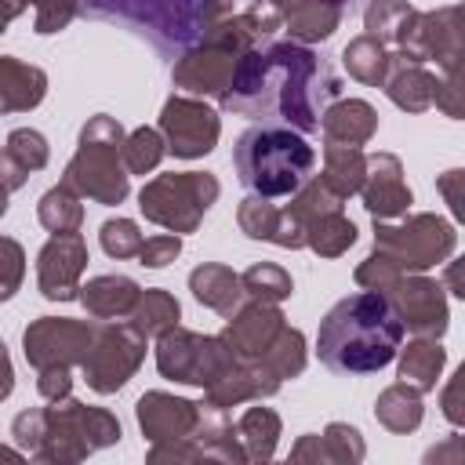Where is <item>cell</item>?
I'll return each mask as SVG.
<instances>
[{"instance_id": "484cf974", "label": "cell", "mask_w": 465, "mask_h": 465, "mask_svg": "<svg viewBox=\"0 0 465 465\" xmlns=\"http://www.w3.org/2000/svg\"><path fill=\"white\" fill-rule=\"evenodd\" d=\"M44 94H47V73L40 65L0 54V116L36 109Z\"/></svg>"}, {"instance_id": "11a10c76", "label": "cell", "mask_w": 465, "mask_h": 465, "mask_svg": "<svg viewBox=\"0 0 465 465\" xmlns=\"http://www.w3.org/2000/svg\"><path fill=\"white\" fill-rule=\"evenodd\" d=\"M447 283H450V294L465 298V283H461V262H450V258H447Z\"/></svg>"}, {"instance_id": "7a4b0ae2", "label": "cell", "mask_w": 465, "mask_h": 465, "mask_svg": "<svg viewBox=\"0 0 465 465\" xmlns=\"http://www.w3.org/2000/svg\"><path fill=\"white\" fill-rule=\"evenodd\" d=\"M403 345V323L392 302L378 291H360L327 309L316 334L320 363L345 378H363L396 360Z\"/></svg>"}, {"instance_id": "8fae6325", "label": "cell", "mask_w": 465, "mask_h": 465, "mask_svg": "<svg viewBox=\"0 0 465 465\" xmlns=\"http://www.w3.org/2000/svg\"><path fill=\"white\" fill-rule=\"evenodd\" d=\"M145 334H138L131 323H116V320H98L94 327V338L80 360V371H84V381L109 396L116 389H124L134 371L142 367L145 360Z\"/></svg>"}, {"instance_id": "2e32d148", "label": "cell", "mask_w": 465, "mask_h": 465, "mask_svg": "<svg viewBox=\"0 0 465 465\" xmlns=\"http://www.w3.org/2000/svg\"><path fill=\"white\" fill-rule=\"evenodd\" d=\"M87 243L80 232H51L36 254V287L47 302H76L87 269Z\"/></svg>"}, {"instance_id": "bcb514c9", "label": "cell", "mask_w": 465, "mask_h": 465, "mask_svg": "<svg viewBox=\"0 0 465 465\" xmlns=\"http://www.w3.org/2000/svg\"><path fill=\"white\" fill-rule=\"evenodd\" d=\"M22 276H25V251L18 240L11 236H0V294L4 302L22 287Z\"/></svg>"}, {"instance_id": "5bb4252c", "label": "cell", "mask_w": 465, "mask_h": 465, "mask_svg": "<svg viewBox=\"0 0 465 465\" xmlns=\"http://www.w3.org/2000/svg\"><path fill=\"white\" fill-rule=\"evenodd\" d=\"M378 294H385L403 323V331L411 334H425V338H440L447 331V298H443V283L421 276V272H396Z\"/></svg>"}, {"instance_id": "60d3db41", "label": "cell", "mask_w": 465, "mask_h": 465, "mask_svg": "<svg viewBox=\"0 0 465 465\" xmlns=\"http://www.w3.org/2000/svg\"><path fill=\"white\" fill-rule=\"evenodd\" d=\"M240 283H243V298H258V302H283L291 298L294 291V280L287 269L272 265V262H258L251 265L247 272H240Z\"/></svg>"}, {"instance_id": "3957f363", "label": "cell", "mask_w": 465, "mask_h": 465, "mask_svg": "<svg viewBox=\"0 0 465 465\" xmlns=\"http://www.w3.org/2000/svg\"><path fill=\"white\" fill-rule=\"evenodd\" d=\"M11 436L22 454L47 465H73L87 454L120 443V421L105 407H87L73 396L29 407L11 421Z\"/></svg>"}, {"instance_id": "9f6ffc18", "label": "cell", "mask_w": 465, "mask_h": 465, "mask_svg": "<svg viewBox=\"0 0 465 465\" xmlns=\"http://www.w3.org/2000/svg\"><path fill=\"white\" fill-rule=\"evenodd\" d=\"M0 461H22V450H11V447L0 443Z\"/></svg>"}, {"instance_id": "74e56055", "label": "cell", "mask_w": 465, "mask_h": 465, "mask_svg": "<svg viewBox=\"0 0 465 465\" xmlns=\"http://www.w3.org/2000/svg\"><path fill=\"white\" fill-rule=\"evenodd\" d=\"M36 218L47 232H80L84 225V203L80 193L69 189L65 182H58L54 189H47L36 203Z\"/></svg>"}, {"instance_id": "ab89813d", "label": "cell", "mask_w": 465, "mask_h": 465, "mask_svg": "<svg viewBox=\"0 0 465 465\" xmlns=\"http://www.w3.org/2000/svg\"><path fill=\"white\" fill-rule=\"evenodd\" d=\"M167 153V142L156 127H138L131 134H124V145H120V156H124V167L127 174H149L156 171V163L163 160Z\"/></svg>"}, {"instance_id": "d4e9b609", "label": "cell", "mask_w": 465, "mask_h": 465, "mask_svg": "<svg viewBox=\"0 0 465 465\" xmlns=\"http://www.w3.org/2000/svg\"><path fill=\"white\" fill-rule=\"evenodd\" d=\"M142 287L124 272H102L80 283V302L91 320H127Z\"/></svg>"}, {"instance_id": "8d00e7d4", "label": "cell", "mask_w": 465, "mask_h": 465, "mask_svg": "<svg viewBox=\"0 0 465 465\" xmlns=\"http://www.w3.org/2000/svg\"><path fill=\"white\" fill-rule=\"evenodd\" d=\"M178 316H182V309H178V298L174 294H167L163 287H145L138 294L127 323L138 334H145V338H160L163 331H171L178 323Z\"/></svg>"}, {"instance_id": "8992f818", "label": "cell", "mask_w": 465, "mask_h": 465, "mask_svg": "<svg viewBox=\"0 0 465 465\" xmlns=\"http://www.w3.org/2000/svg\"><path fill=\"white\" fill-rule=\"evenodd\" d=\"M124 145V127L116 116L98 113L80 127V145L73 153V160L65 163L62 182L69 189H76L80 196L102 203V207H116L127 200V167L120 156Z\"/></svg>"}, {"instance_id": "4316f807", "label": "cell", "mask_w": 465, "mask_h": 465, "mask_svg": "<svg viewBox=\"0 0 465 465\" xmlns=\"http://www.w3.org/2000/svg\"><path fill=\"white\" fill-rule=\"evenodd\" d=\"M189 291L200 305L229 316L240 302H243V283H240V272H232L229 265H218V262H203L189 272Z\"/></svg>"}, {"instance_id": "4dcf8cb0", "label": "cell", "mask_w": 465, "mask_h": 465, "mask_svg": "<svg viewBox=\"0 0 465 465\" xmlns=\"http://www.w3.org/2000/svg\"><path fill=\"white\" fill-rule=\"evenodd\" d=\"M305 247H312L320 258H338L356 243V225L345 218L341 207H323L302 222Z\"/></svg>"}, {"instance_id": "6f0895ef", "label": "cell", "mask_w": 465, "mask_h": 465, "mask_svg": "<svg viewBox=\"0 0 465 465\" xmlns=\"http://www.w3.org/2000/svg\"><path fill=\"white\" fill-rule=\"evenodd\" d=\"M4 214H7V189L0 185V218H4Z\"/></svg>"}, {"instance_id": "52a82bcc", "label": "cell", "mask_w": 465, "mask_h": 465, "mask_svg": "<svg viewBox=\"0 0 465 465\" xmlns=\"http://www.w3.org/2000/svg\"><path fill=\"white\" fill-rule=\"evenodd\" d=\"M258 40L240 15H229V11L218 15L211 22V29L189 51L178 54L174 73H171L174 87L182 94H193V98H222L232 73H236V62Z\"/></svg>"}, {"instance_id": "5b68a950", "label": "cell", "mask_w": 465, "mask_h": 465, "mask_svg": "<svg viewBox=\"0 0 465 465\" xmlns=\"http://www.w3.org/2000/svg\"><path fill=\"white\" fill-rule=\"evenodd\" d=\"M80 11L102 22L127 25L160 54L178 58L229 7H222L218 0H80Z\"/></svg>"}, {"instance_id": "603a6c76", "label": "cell", "mask_w": 465, "mask_h": 465, "mask_svg": "<svg viewBox=\"0 0 465 465\" xmlns=\"http://www.w3.org/2000/svg\"><path fill=\"white\" fill-rule=\"evenodd\" d=\"M381 87L392 98V105H400L403 113H425L432 109V98H436V73L425 62H411L392 51Z\"/></svg>"}, {"instance_id": "c3c4849f", "label": "cell", "mask_w": 465, "mask_h": 465, "mask_svg": "<svg viewBox=\"0 0 465 465\" xmlns=\"http://www.w3.org/2000/svg\"><path fill=\"white\" fill-rule=\"evenodd\" d=\"M36 392L44 400H62L73 392V367H40L36 371Z\"/></svg>"}, {"instance_id": "f5cc1de1", "label": "cell", "mask_w": 465, "mask_h": 465, "mask_svg": "<svg viewBox=\"0 0 465 465\" xmlns=\"http://www.w3.org/2000/svg\"><path fill=\"white\" fill-rule=\"evenodd\" d=\"M15 389V367H11V356H7V345L0 341V403L11 396Z\"/></svg>"}, {"instance_id": "1f68e13d", "label": "cell", "mask_w": 465, "mask_h": 465, "mask_svg": "<svg viewBox=\"0 0 465 465\" xmlns=\"http://www.w3.org/2000/svg\"><path fill=\"white\" fill-rule=\"evenodd\" d=\"M374 418H378V425H385V429L396 432V436L414 432V429L421 425V418H425L421 392L411 389V385H403V381L381 389L378 400H374Z\"/></svg>"}, {"instance_id": "ffe728a7", "label": "cell", "mask_w": 465, "mask_h": 465, "mask_svg": "<svg viewBox=\"0 0 465 465\" xmlns=\"http://www.w3.org/2000/svg\"><path fill=\"white\" fill-rule=\"evenodd\" d=\"M134 414H138V425L149 443H171V440L193 436V429L200 421V403H193L185 396H171L163 389H149L134 403Z\"/></svg>"}, {"instance_id": "836d02e7", "label": "cell", "mask_w": 465, "mask_h": 465, "mask_svg": "<svg viewBox=\"0 0 465 465\" xmlns=\"http://www.w3.org/2000/svg\"><path fill=\"white\" fill-rule=\"evenodd\" d=\"M389 62H392V51H389L381 40H374L371 33L352 36V40L345 44V51H341L345 73H349L352 80L367 84V87H381V80H385V73H389Z\"/></svg>"}, {"instance_id": "f546056e", "label": "cell", "mask_w": 465, "mask_h": 465, "mask_svg": "<svg viewBox=\"0 0 465 465\" xmlns=\"http://www.w3.org/2000/svg\"><path fill=\"white\" fill-rule=\"evenodd\" d=\"M400 381L418 389V392H432L440 381V371L447 363V352L440 345V338H425L414 334V341H407V349L400 345Z\"/></svg>"}, {"instance_id": "7c38bea8", "label": "cell", "mask_w": 465, "mask_h": 465, "mask_svg": "<svg viewBox=\"0 0 465 465\" xmlns=\"http://www.w3.org/2000/svg\"><path fill=\"white\" fill-rule=\"evenodd\" d=\"M156 131L163 134L167 153H174L182 160H196V156H207L218 145L222 120L203 98L171 94L160 109V127Z\"/></svg>"}, {"instance_id": "4fadbf2b", "label": "cell", "mask_w": 465, "mask_h": 465, "mask_svg": "<svg viewBox=\"0 0 465 465\" xmlns=\"http://www.w3.org/2000/svg\"><path fill=\"white\" fill-rule=\"evenodd\" d=\"M98 320H73V316H40L22 334V352L29 367H80Z\"/></svg>"}, {"instance_id": "7dc6e473", "label": "cell", "mask_w": 465, "mask_h": 465, "mask_svg": "<svg viewBox=\"0 0 465 465\" xmlns=\"http://www.w3.org/2000/svg\"><path fill=\"white\" fill-rule=\"evenodd\" d=\"M178 254H182V236H178V232H160V236L142 240L138 265H145V269H163V265H171Z\"/></svg>"}, {"instance_id": "e0dca14e", "label": "cell", "mask_w": 465, "mask_h": 465, "mask_svg": "<svg viewBox=\"0 0 465 465\" xmlns=\"http://www.w3.org/2000/svg\"><path fill=\"white\" fill-rule=\"evenodd\" d=\"M363 207L374 222H392L411 211V189L403 182V163L392 153H367L363 182H360Z\"/></svg>"}, {"instance_id": "f907efd6", "label": "cell", "mask_w": 465, "mask_h": 465, "mask_svg": "<svg viewBox=\"0 0 465 465\" xmlns=\"http://www.w3.org/2000/svg\"><path fill=\"white\" fill-rule=\"evenodd\" d=\"M461 389H465V367H458V371L450 374V381H447V389H443V396H440L443 414H447L450 425H461V421H465V411H461Z\"/></svg>"}, {"instance_id": "816d5d0a", "label": "cell", "mask_w": 465, "mask_h": 465, "mask_svg": "<svg viewBox=\"0 0 465 465\" xmlns=\"http://www.w3.org/2000/svg\"><path fill=\"white\" fill-rule=\"evenodd\" d=\"M25 182H29V167H25L15 153L0 149V185H4L7 193H15V189H22Z\"/></svg>"}, {"instance_id": "d6a6232c", "label": "cell", "mask_w": 465, "mask_h": 465, "mask_svg": "<svg viewBox=\"0 0 465 465\" xmlns=\"http://www.w3.org/2000/svg\"><path fill=\"white\" fill-rule=\"evenodd\" d=\"M341 15H345V7L334 0H302L283 18V29L291 33L294 44H320L341 25Z\"/></svg>"}, {"instance_id": "7402d4cb", "label": "cell", "mask_w": 465, "mask_h": 465, "mask_svg": "<svg viewBox=\"0 0 465 465\" xmlns=\"http://www.w3.org/2000/svg\"><path fill=\"white\" fill-rule=\"evenodd\" d=\"M367 447L356 425L331 421L323 432H305L291 447V461H316V465H356L363 461Z\"/></svg>"}, {"instance_id": "83f0119b", "label": "cell", "mask_w": 465, "mask_h": 465, "mask_svg": "<svg viewBox=\"0 0 465 465\" xmlns=\"http://www.w3.org/2000/svg\"><path fill=\"white\" fill-rule=\"evenodd\" d=\"M418 7H411L407 0H367L363 4V25L374 40H381L389 51H403L414 22H418Z\"/></svg>"}, {"instance_id": "ac0fdd59", "label": "cell", "mask_w": 465, "mask_h": 465, "mask_svg": "<svg viewBox=\"0 0 465 465\" xmlns=\"http://www.w3.org/2000/svg\"><path fill=\"white\" fill-rule=\"evenodd\" d=\"M283 327H287V320H283V312H280L276 302L243 298V302L225 316L222 341H225L236 356L251 360V356H262V352L276 341V334H280Z\"/></svg>"}, {"instance_id": "681fc988", "label": "cell", "mask_w": 465, "mask_h": 465, "mask_svg": "<svg viewBox=\"0 0 465 465\" xmlns=\"http://www.w3.org/2000/svg\"><path fill=\"white\" fill-rule=\"evenodd\" d=\"M436 189L443 193V200H447V207H450V214L454 218H461L465 214V171H447V174H440L436 178Z\"/></svg>"}, {"instance_id": "ee69618b", "label": "cell", "mask_w": 465, "mask_h": 465, "mask_svg": "<svg viewBox=\"0 0 465 465\" xmlns=\"http://www.w3.org/2000/svg\"><path fill=\"white\" fill-rule=\"evenodd\" d=\"M4 149L15 153L29 171L47 167V160H51V145H47V138H44L40 131H33V127H15V131L7 134V145H4Z\"/></svg>"}, {"instance_id": "ba28073f", "label": "cell", "mask_w": 465, "mask_h": 465, "mask_svg": "<svg viewBox=\"0 0 465 465\" xmlns=\"http://www.w3.org/2000/svg\"><path fill=\"white\" fill-rule=\"evenodd\" d=\"M458 229L440 214L418 211L400 214L392 222H374V254L385 258L400 272H425L454 258Z\"/></svg>"}, {"instance_id": "91938a15", "label": "cell", "mask_w": 465, "mask_h": 465, "mask_svg": "<svg viewBox=\"0 0 465 465\" xmlns=\"http://www.w3.org/2000/svg\"><path fill=\"white\" fill-rule=\"evenodd\" d=\"M334 4H341V7H345V0H334Z\"/></svg>"}, {"instance_id": "b9f144b4", "label": "cell", "mask_w": 465, "mask_h": 465, "mask_svg": "<svg viewBox=\"0 0 465 465\" xmlns=\"http://www.w3.org/2000/svg\"><path fill=\"white\" fill-rule=\"evenodd\" d=\"M302 0H251L243 11H240V18L247 22V29L254 33V40H265V36H272L276 29H283V18L298 7Z\"/></svg>"}, {"instance_id": "d590c367", "label": "cell", "mask_w": 465, "mask_h": 465, "mask_svg": "<svg viewBox=\"0 0 465 465\" xmlns=\"http://www.w3.org/2000/svg\"><path fill=\"white\" fill-rule=\"evenodd\" d=\"M236 440L247 461H269L280 440V414L269 407H247L236 421Z\"/></svg>"}, {"instance_id": "94428289", "label": "cell", "mask_w": 465, "mask_h": 465, "mask_svg": "<svg viewBox=\"0 0 465 465\" xmlns=\"http://www.w3.org/2000/svg\"><path fill=\"white\" fill-rule=\"evenodd\" d=\"M0 302H4V294H0Z\"/></svg>"}, {"instance_id": "f35d334b", "label": "cell", "mask_w": 465, "mask_h": 465, "mask_svg": "<svg viewBox=\"0 0 465 465\" xmlns=\"http://www.w3.org/2000/svg\"><path fill=\"white\" fill-rule=\"evenodd\" d=\"M280 381H287V378H298L302 371H305V334L298 331V327H283L280 334H276V341L258 356Z\"/></svg>"}, {"instance_id": "7bdbcfd3", "label": "cell", "mask_w": 465, "mask_h": 465, "mask_svg": "<svg viewBox=\"0 0 465 465\" xmlns=\"http://www.w3.org/2000/svg\"><path fill=\"white\" fill-rule=\"evenodd\" d=\"M98 240H102V251L109 254V258H138V251H142V232H138V225L131 222V218H109L105 225H102V232H98Z\"/></svg>"}, {"instance_id": "277c9868", "label": "cell", "mask_w": 465, "mask_h": 465, "mask_svg": "<svg viewBox=\"0 0 465 465\" xmlns=\"http://www.w3.org/2000/svg\"><path fill=\"white\" fill-rule=\"evenodd\" d=\"M232 163H236V178L247 193L280 200V196L298 193L309 182V174L316 167V153L302 138V131H294L287 124H258L236 138Z\"/></svg>"}, {"instance_id": "f6af8a7d", "label": "cell", "mask_w": 465, "mask_h": 465, "mask_svg": "<svg viewBox=\"0 0 465 465\" xmlns=\"http://www.w3.org/2000/svg\"><path fill=\"white\" fill-rule=\"evenodd\" d=\"M36 7V18H33V29L40 36H51V33H62L76 11H80V0H25Z\"/></svg>"}, {"instance_id": "9a60e30c", "label": "cell", "mask_w": 465, "mask_h": 465, "mask_svg": "<svg viewBox=\"0 0 465 465\" xmlns=\"http://www.w3.org/2000/svg\"><path fill=\"white\" fill-rule=\"evenodd\" d=\"M411 62H436V73H461V4L418 15L403 51Z\"/></svg>"}, {"instance_id": "680465c9", "label": "cell", "mask_w": 465, "mask_h": 465, "mask_svg": "<svg viewBox=\"0 0 465 465\" xmlns=\"http://www.w3.org/2000/svg\"><path fill=\"white\" fill-rule=\"evenodd\" d=\"M218 4H222V7H229V4H232V0H218Z\"/></svg>"}, {"instance_id": "44dd1931", "label": "cell", "mask_w": 465, "mask_h": 465, "mask_svg": "<svg viewBox=\"0 0 465 465\" xmlns=\"http://www.w3.org/2000/svg\"><path fill=\"white\" fill-rule=\"evenodd\" d=\"M236 225H240V232L251 236V240H269V243L291 247V251L305 247L302 222L294 218V211H291L287 203L276 207L272 200L254 196V193L240 200V207H236Z\"/></svg>"}, {"instance_id": "9c48e42d", "label": "cell", "mask_w": 465, "mask_h": 465, "mask_svg": "<svg viewBox=\"0 0 465 465\" xmlns=\"http://www.w3.org/2000/svg\"><path fill=\"white\" fill-rule=\"evenodd\" d=\"M222 185L207 171H171L156 174L138 193V211L145 222L163 225L167 232H196L211 203L218 200Z\"/></svg>"}, {"instance_id": "d6986e66", "label": "cell", "mask_w": 465, "mask_h": 465, "mask_svg": "<svg viewBox=\"0 0 465 465\" xmlns=\"http://www.w3.org/2000/svg\"><path fill=\"white\" fill-rule=\"evenodd\" d=\"M280 385H283V381H280L258 356H251V360L236 356V360L203 389V403L229 411V407H240V403H247V400L276 396Z\"/></svg>"}, {"instance_id": "6da1fadb", "label": "cell", "mask_w": 465, "mask_h": 465, "mask_svg": "<svg viewBox=\"0 0 465 465\" xmlns=\"http://www.w3.org/2000/svg\"><path fill=\"white\" fill-rule=\"evenodd\" d=\"M341 94L338 73L309 47L294 40H272L247 47L236 73L218 98L225 113L247 120L280 116L294 131H316L320 113Z\"/></svg>"}, {"instance_id": "db71d44e", "label": "cell", "mask_w": 465, "mask_h": 465, "mask_svg": "<svg viewBox=\"0 0 465 465\" xmlns=\"http://www.w3.org/2000/svg\"><path fill=\"white\" fill-rule=\"evenodd\" d=\"M25 11V0H0V33H7V25Z\"/></svg>"}, {"instance_id": "30bf717a", "label": "cell", "mask_w": 465, "mask_h": 465, "mask_svg": "<svg viewBox=\"0 0 465 465\" xmlns=\"http://www.w3.org/2000/svg\"><path fill=\"white\" fill-rule=\"evenodd\" d=\"M232 360H236V352L222 341V334H200V331H189V327L174 323L171 331H163L156 338L160 374L171 378V381H182V385L207 389Z\"/></svg>"}, {"instance_id": "f1b7e54d", "label": "cell", "mask_w": 465, "mask_h": 465, "mask_svg": "<svg viewBox=\"0 0 465 465\" xmlns=\"http://www.w3.org/2000/svg\"><path fill=\"white\" fill-rule=\"evenodd\" d=\"M193 440L203 454V461H247L243 447L236 440V425L225 418L222 407H211L200 400V421L193 429Z\"/></svg>"}, {"instance_id": "cb8c5ba5", "label": "cell", "mask_w": 465, "mask_h": 465, "mask_svg": "<svg viewBox=\"0 0 465 465\" xmlns=\"http://www.w3.org/2000/svg\"><path fill=\"white\" fill-rule=\"evenodd\" d=\"M320 131H323V142L367 145L374 138V131H378V113L363 98H334L320 113Z\"/></svg>"}, {"instance_id": "e575fe53", "label": "cell", "mask_w": 465, "mask_h": 465, "mask_svg": "<svg viewBox=\"0 0 465 465\" xmlns=\"http://www.w3.org/2000/svg\"><path fill=\"white\" fill-rule=\"evenodd\" d=\"M363 167H367V153H363L360 145L323 142V171H320V178H323L341 200H349L352 193H360Z\"/></svg>"}]
</instances>
